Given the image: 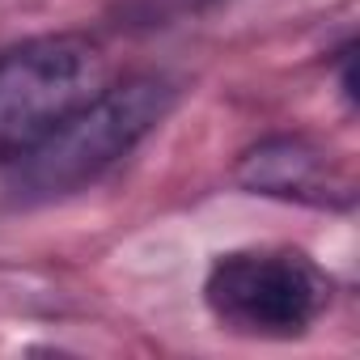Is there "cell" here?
I'll list each match as a JSON object with an SVG mask.
<instances>
[{"label":"cell","instance_id":"cell-1","mask_svg":"<svg viewBox=\"0 0 360 360\" xmlns=\"http://www.w3.org/2000/svg\"><path fill=\"white\" fill-rule=\"evenodd\" d=\"M178 89L165 77H131L102 85L68 119H60L30 153L9 161V191L18 204H51L85 191L119 165L174 106Z\"/></svg>","mask_w":360,"mask_h":360},{"label":"cell","instance_id":"cell-2","mask_svg":"<svg viewBox=\"0 0 360 360\" xmlns=\"http://www.w3.org/2000/svg\"><path fill=\"white\" fill-rule=\"evenodd\" d=\"M204 301L238 335L297 339L330 305V280L301 250H229L212 263Z\"/></svg>","mask_w":360,"mask_h":360},{"label":"cell","instance_id":"cell-3","mask_svg":"<svg viewBox=\"0 0 360 360\" xmlns=\"http://www.w3.org/2000/svg\"><path fill=\"white\" fill-rule=\"evenodd\" d=\"M98 89L102 56L89 39L47 34L0 51V165L30 153Z\"/></svg>","mask_w":360,"mask_h":360},{"label":"cell","instance_id":"cell-4","mask_svg":"<svg viewBox=\"0 0 360 360\" xmlns=\"http://www.w3.org/2000/svg\"><path fill=\"white\" fill-rule=\"evenodd\" d=\"M238 183L255 195L297 200V204H352V187L335 178L322 148L301 136H276L255 144L238 161Z\"/></svg>","mask_w":360,"mask_h":360}]
</instances>
